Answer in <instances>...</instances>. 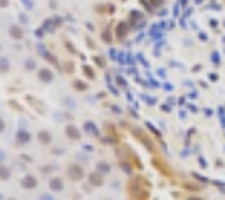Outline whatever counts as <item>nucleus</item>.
Masks as SVG:
<instances>
[]
</instances>
